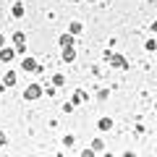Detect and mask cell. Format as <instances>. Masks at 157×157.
<instances>
[{
    "mask_svg": "<svg viewBox=\"0 0 157 157\" xmlns=\"http://www.w3.org/2000/svg\"><path fill=\"white\" fill-rule=\"evenodd\" d=\"M21 68H24V71H29V73H37V71H42V68H39V63L34 60V58H24V60H21Z\"/></svg>",
    "mask_w": 157,
    "mask_h": 157,
    "instance_id": "cell-1",
    "label": "cell"
},
{
    "mask_svg": "<svg viewBox=\"0 0 157 157\" xmlns=\"http://www.w3.org/2000/svg\"><path fill=\"white\" fill-rule=\"evenodd\" d=\"M24 97H26V100H37V97H42V86H39V84H29L26 92H24Z\"/></svg>",
    "mask_w": 157,
    "mask_h": 157,
    "instance_id": "cell-2",
    "label": "cell"
},
{
    "mask_svg": "<svg viewBox=\"0 0 157 157\" xmlns=\"http://www.w3.org/2000/svg\"><path fill=\"white\" fill-rule=\"evenodd\" d=\"M107 60H110L113 68H128V63H126L123 55H110V52H107Z\"/></svg>",
    "mask_w": 157,
    "mask_h": 157,
    "instance_id": "cell-3",
    "label": "cell"
},
{
    "mask_svg": "<svg viewBox=\"0 0 157 157\" xmlns=\"http://www.w3.org/2000/svg\"><path fill=\"white\" fill-rule=\"evenodd\" d=\"M13 55H16V50H11V47H3V50H0V60L3 63H11Z\"/></svg>",
    "mask_w": 157,
    "mask_h": 157,
    "instance_id": "cell-4",
    "label": "cell"
},
{
    "mask_svg": "<svg viewBox=\"0 0 157 157\" xmlns=\"http://www.w3.org/2000/svg\"><path fill=\"white\" fill-rule=\"evenodd\" d=\"M58 42H60L63 50H68V47H73V34H60V39H58Z\"/></svg>",
    "mask_w": 157,
    "mask_h": 157,
    "instance_id": "cell-5",
    "label": "cell"
},
{
    "mask_svg": "<svg viewBox=\"0 0 157 157\" xmlns=\"http://www.w3.org/2000/svg\"><path fill=\"white\" fill-rule=\"evenodd\" d=\"M13 45H16V47H26V34L16 32V34H13Z\"/></svg>",
    "mask_w": 157,
    "mask_h": 157,
    "instance_id": "cell-6",
    "label": "cell"
},
{
    "mask_svg": "<svg viewBox=\"0 0 157 157\" xmlns=\"http://www.w3.org/2000/svg\"><path fill=\"white\" fill-rule=\"evenodd\" d=\"M63 60H66V63H73V60H76V50H73V47L63 50Z\"/></svg>",
    "mask_w": 157,
    "mask_h": 157,
    "instance_id": "cell-7",
    "label": "cell"
},
{
    "mask_svg": "<svg viewBox=\"0 0 157 157\" xmlns=\"http://www.w3.org/2000/svg\"><path fill=\"white\" fill-rule=\"evenodd\" d=\"M3 81H6V86H13V84H16V73H13V71H8Z\"/></svg>",
    "mask_w": 157,
    "mask_h": 157,
    "instance_id": "cell-8",
    "label": "cell"
},
{
    "mask_svg": "<svg viewBox=\"0 0 157 157\" xmlns=\"http://www.w3.org/2000/svg\"><path fill=\"white\" fill-rule=\"evenodd\" d=\"M113 128V121H110V118H102V121H100V131H110Z\"/></svg>",
    "mask_w": 157,
    "mask_h": 157,
    "instance_id": "cell-9",
    "label": "cell"
},
{
    "mask_svg": "<svg viewBox=\"0 0 157 157\" xmlns=\"http://www.w3.org/2000/svg\"><path fill=\"white\" fill-rule=\"evenodd\" d=\"M11 13H13V16H16V18H21V16H24V6H21V3H16Z\"/></svg>",
    "mask_w": 157,
    "mask_h": 157,
    "instance_id": "cell-10",
    "label": "cell"
},
{
    "mask_svg": "<svg viewBox=\"0 0 157 157\" xmlns=\"http://www.w3.org/2000/svg\"><path fill=\"white\" fill-rule=\"evenodd\" d=\"M52 84H55V86H63V84H66V78L58 73V76H52Z\"/></svg>",
    "mask_w": 157,
    "mask_h": 157,
    "instance_id": "cell-11",
    "label": "cell"
},
{
    "mask_svg": "<svg viewBox=\"0 0 157 157\" xmlns=\"http://www.w3.org/2000/svg\"><path fill=\"white\" fill-rule=\"evenodd\" d=\"M86 100V92H76V94H73V102H84Z\"/></svg>",
    "mask_w": 157,
    "mask_h": 157,
    "instance_id": "cell-12",
    "label": "cell"
},
{
    "mask_svg": "<svg viewBox=\"0 0 157 157\" xmlns=\"http://www.w3.org/2000/svg\"><path fill=\"white\" fill-rule=\"evenodd\" d=\"M144 47H147V50H149V52H155V50H157V42H155V39H149V42H147Z\"/></svg>",
    "mask_w": 157,
    "mask_h": 157,
    "instance_id": "cell-13",
    "label": "cell"
},
{
    "mask_svg": "<svg viewBox=\"0 0 157 157\" xmlns=\"http://www.w3.org/2000/svg\"><path fill=\"white\" fill-rule=\"evenodd\" d=\"M78 32H81V24L73 21V24H71V34H78Z\"/></svg>",
    "mask_w": 157,
    "mask_h": 157,
    "instance_id": "cell-14",
    "label": "cell"
},
{
    "mask_svg": "<svg viewBox=\"0 0 157 157\" xmlns=\"http://www.w3.org/2000/svg\"><path fill=\"white\" fill-rule=\"evenodd\" d=\"M92 149H102V139H94V141H92Z\"/></svg>",
    "mask_w": 157,
    "mask_h": 157,
    "instance_id": "cell-15",
    "label": "cell"
},
{
    "mask_svg": "<svg viewBox=\"0 0 157 157\" xmlns=\"http://www.w3.org/2000/svg\"><path fill=\"white\" fill-rule=\"evenodd\" d=\"M78 157H94V152H92V149H86V152H81Z\"/></svg>",
    "mask_w": 157,
    "mask_h": 157,
    "instance_id": "cell-16",
    "label": "cell"
},
{
    "mask_svg": "<svg viewBox=\"0 0 157 157\" xmlns=\"http://www.w3.org/2000/svg\"><path fill=\"white\" fill-rule=\"evenodd\" d=\"M6 141H8V139H6V131H0V147L6 144Z\"/></svg>",
    "mask_w": 157,
    "mask_h": 157,
    "instance_id": "cell-17",
    "label": "cell"
},
{
    "mask_svg": "<svg viewBox=\"0 0 157 157\" xmlns=\"http://www.w3.org/2000/svg\"><path fill=\"white\" fill-rule=\"evenodd\" d=\"M3 45H6V37H3V34H0V50H3Z\"/></svg>",
    "mask_w": 157,
    "mask_h": 157,
    "instance_id": "cell-18",
    "label": "cell"
},
{
    "mask_svg": "<svg viewBox=\"0 0 157 157\" xmlns=\"http://www.w3.org/2000/svg\"><path fill=\"white\" fill-rule=\"evenodd\" d=\"M123 157H136V155H134V152H126V155H123Z\"/></svg>",
    "mask_w": 157,
    "mask_h": 157,
    "instance_id": "cell-19",
    "label": "cell"
},
{
    "mask_svg": "<svg viewBox=\"0 0 157 157\" xmlns=\"http://www.w3.org/2000/svg\"><path fill=\"white\" fill-rule=\"evenodd\" d=\"M152 29H155V32H157V21H155V24H152Z\"/></svg>",
    "mask_w": 157,
    "mask_h": 157,
    "instance_id": "cell-20",
    "label": "cell"
},
{
    "mask_svg": "<svg viewBox=\"0 0 157 157\" xmlns=\"http://www.w3.org/2000/svg\"><path fill=\"white\" fill-rule=\"evenodd\" d=\"M105 157H113V155H105Z\"/></svg>",
    "mask_w": 157,
    "mask_h": 157,
    "instance_id": "cell-21",
    "label": "cell"
},
{
    "mask_svg": "<svg viewBox=\"0 0 157 157\" xmlns=\"http://www.w3.org/2000/svg\"><path fill=\"white\" fill-rule=\"evenodd\" d=\"M155 110H157V105H155Z\"/></svg>",
    "mask_w": 157,
    "mask_h": 157,
    "instance_id": "cell-22",
    "label": "cell"
}]
</instances>
